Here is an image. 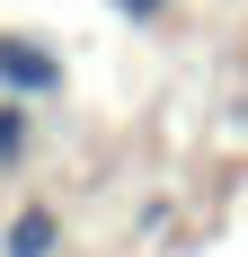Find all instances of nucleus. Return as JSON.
<instances>
[{
	"label": "nucleus",
	"mask_w": 248,
	"mask_h": 257,
	"mask_svg": "<svg viewBox=\"0 0 248 257\" xmlns=\"http://www.w3.org/2000/svg\"><path fill=\"white\" fill-rule=\"evenodd\" d=\"M71 89V62L45 45V36H18V27H0V98H62Z\"/></svg>",
	"instance_id": "1"
},
{
	"label": "nucleus",
	"mask_w": 248,
	"mask_h": 257,
	"mask_svg": "<svg viewBox=\"0 0 248 257\" xmlns=\"http://www.w3.org/2000/svg\"><path fill=\"white\" fill-rule=\"evenodd\" d=\"M36 160V98H0V178Z\"/></svg>",
	"instance_id": "3"
},
{
	"label": "nucleus",
	"mask_w": 248,
	"mask_h": 257,
	"mask_svg": "<svg viewBox=\"0 0 248 257\" xmlns=\"http://www.w3.org/2000/svg\"><path fill=\"white\" fill-rule=\"evenodd\" d=\"M106 9H115V18H133V27H160L177 0H106Z\"/></svg>",
	"instance_id": "4"
},
{
	"label": "nucleus",
	"mask_w": 248,
	"mask_h": 257,
	"mask_svg": "<svg viewBox=\"0 0 248 257\" xmlns=\"http://www.w3.org/2000/svg\"><path fill=\"white\" fill-rule=\"evenodd\" d=\"M62 204H45V195H18V204L0 213V257H62Z\"/></svg>",
	"instance_id": "2"
}]
</instances>
